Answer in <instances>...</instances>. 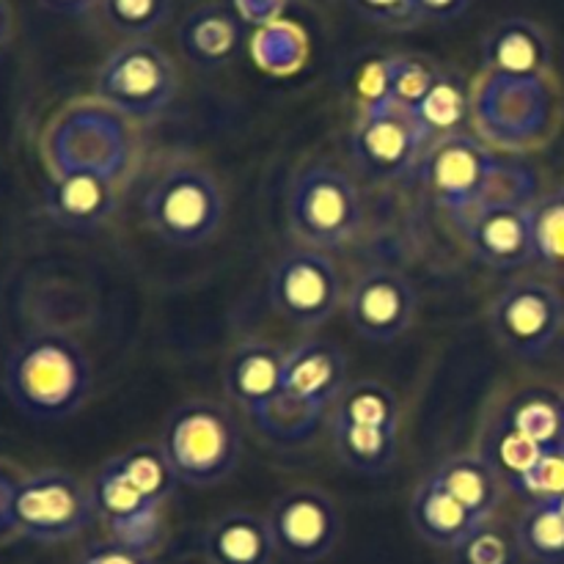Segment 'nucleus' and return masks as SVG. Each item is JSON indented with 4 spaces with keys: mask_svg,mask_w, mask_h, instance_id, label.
Listing matches in <instances>:
<instances>
[{
    "mask_svg": "<svg viewBox=\"0 0 564 564\" xmlns=\"http://www.w3.org/2000/svg\"><path fill=\"white\" fill-rule=\"evenodd\" d=\"M347 389V358L328 339H303L286 350L281 394L259 433L284 446L312 438Z\"/></svg>",
    "mask_w": 564,
    "mask_h": 564,
    "instance_id": "7ed1b4c3",
    "label": "nucleus"
},
{
    "mask_svg": "<svg viewBox=\"0 0 564 564\" xmlns=\"http://www.w3.org/2000/svg\"><path fill=\"white\" fill-rule=\"evenodd\" d=\"M330 419H341V422L356 424H372V427L397 430L402 427V408L400 397L394 389L378 380H358V383H347L341 397L336 400Z\"/></svg>",
    "mask_w": 564,
    "mask_h": 564,
    "instance_id": "c85d7f7f",
    "label": "nucleus"
},
{
    "mask_svg": "<svg viewBox=\"0 0 564 564\" xmlns=\"http://www.w3.org/2000/svg\"><path fill=\"white\" fill-rule=\"evenodd\" d=\"M88 490H91L94 516L105 523L110 540L149 556L158 551V545L163 543V505L138 494L121 477L113 457L99 466V471L88 482Z\"/></svg>",
    "mask_w": 564,
    "mask_h": 564,
    "instance_id": "dca6fc26",
    "label": "nucleus"
},
{
    "mask_svg": "<svg viewBox=\"0 0 564 564\" xmlns=\"http://www.w3.org/2000/svg\"><path fill=\"white\" fill-rule=\"evenodd\" d=\"M130 160L124 121L108 105H75L50 132V163L55 176L72 171L119 180Z\"/></svg>",
    "mask_w": 564,
    "mask_h": 564,
    "instance_id": "9b49d317",
    "label": "nucleus"
},
{
    "mask_svg": "<svg viewBox=\"0 0 564 564\" xmlns=\"http://www.w3.org/2000/svg\"><path fill=\"white\" fill-rule=\"evenodd\" d=\"M408 518H411L413 532H416L424 543L444 551H455L474 529L482 527V523H479L455 496L446 494L433 477L419 482V488L413 490Z\"/></svg>",
    "mask_w": 564,
    "mask_h": 564,
    "instance_id": "5701e85b",
    "label": "nucleus"
},
{
    "mask_svg": "<svg viewBox=\"0 0 564 564\" xmlns=\"http://www.w3.org/2000/svg\"><path fill=\"white\" fill-rule=\"evenodd\" d=\"M474 121L501 149L538 147L554 127V91L549 77H510L485 72L471 99Z\"/></svg>",
    "mask_w": 564,
    "mask_h": 564,
    "instance_id": "6e6552de",
    "label": "nucleus"
},
{
    "mask_svg": "<svg viewBox=\"0 0 564 564\" xmlns=\"http://www.w3.org/2000/svg\"><path fill=\"white\" fill-rule=\"evenodd\" d=\"M496 422L527 435L543 449L564 444V394L545 386H529L505 402Z\"/></svg>",
    "mask_w": 564,
    "mask_h": 564,
    "instance_id": "393cba45",
    "label": "nucleus"
},
{
    "mask_svg": "<svg viewBox=\"0 0 564 564\" xmlns=\"http://www.w3.org/2000/svg\"><path fill=\"white\" fill-rule=\"evenodd\" d=\"M361 20L389 31H411L422 22L416 0H347Z\"/></svg>",
    "mask_w": 564,
    "mask_h": 564,
    "instance_id": "e433bc0d",
    "label": "nucleus"
},
{
    "mask_svg": "<svg viewBox=\"0 0 564 564\" xmlns=\"http://www.w3.org/2000/svg\"><path fill=\"white\" fill-rule=\"evenodd\" d=\"M455 564H518L521 560V549L516 543V534H507L505 529L494 527V523H482L474 529L455 551Z\"/></svg>",
    "mask_w": 564,
    "mask_h": 564,
    "instance_id": "f704fd0d",
    "label": "nucleus"
},
{
    "mask_svg": "<svg viewBox=\"0 0 564 564\" xmlns=\"http://www.w3.org/2000/svg\"><path fill=\"white\" fill-rule=\"evenodd\" d=\"M554 50L543 28L527 17H507L482 36L485 72L510 77H549Z\"/></svg>",
    "mask_w": 564,
    "mask_h": 564,
    "instance_id": "6ab92c4d",
    "label": "nucleus"
},
{
    "mask_svg": "<svg viewBox=\"0 0 564 564\" xmlns=\"http://www.w3.org/2000/svg\"><path fill=\"white\" fill-rule=\"evenodd\" d=\"M39 3H42L47 11H53V14L83 17L91 9H97L99 0H39Z\"/></svg>",
    "mask_w": 564,
    "mask_h": 564,
    "instance_id": "a19ab883",
    "label": "nucleus"
},
{
    "mask_svg": "<svg viewBox=\"0 0 564 564\" xmlns=\"http://www.w3.org/2000/svg\"><path fill=\"white\" fill-rule=\"evenodd\" d=\"M446 494L455 496L479 523H488L499 510L505 499V479L496 474V468L485 460L479 452L466 455H452L435 466L430 474Z\"/></svg>",
    "mask_w": 564,
    "mask_h": 564,
    "instance_id": "b1692460",
    "label": "nucleus"
},
{
    "mask_svg": "<svg viewBox=\"0 0 564 564\" xmlns=\"http://www.w3.org/2000/svg\"><path fill=\"white\" fill-rule=\"evenodd\" d=\"M468 6L471 0H416L422 22H452L466 14Z\"/></svg>",
    "mask_w": 564,
    "mask_h": 564,
    "instance_id": "58836bf2",
    "label": "nucleus"
},
{
    "mask_svg": "<svg viewBox=\"0 0 564 564\" xmlns=\"http://www.w3.org/2000/svg\"><path fill=\"white\" fill-rule=\"evenodd\" d=\"M143 220L174 248H198L213 240L226 218V196L207 169L180 163L149 185L141 202Z\"/></svg>",
    "mask_w": 564,
    "mask_h": 564,
    "instance_id": "423d86ee",
    "label": "nucleus"
},
{
    "mask_svg": "<svg viewBox=\"0 0 564 564\" xmlns=\"http://www.w3.org/2000/svg\"><path fill=\"white\" fill-rule=\"evenodd\" d=\"M286 3L290 0H235L237 17L242 22H253V25H264V22L275 20Z\"/></svg>",
    "mask_w": 564,
    "mask_h": 564,
    "instance_id": "ea45409f",
    "label": "nucleus"
},
{
    "mask_svg": "<svg viewBox=\"0 0 564 564\" xmlns=\"http://www.w3.org/2000/svg\"><path fill=\"white\" fill-rule=\"evenodd\" d=\"M268 527L275 554L295 564H314L334 554L341 518L334 499L319 488H292L273 501Z\"/></svg>",
    "mask_w": 564,
    "mask_h": 564,
    "instance_id": "4468645a",
    "label": "nucleus"
},
{
    "mask_svg": "<svg viewBox=\"0 0 564 564\" xmlns=\"http://www.w3.org/2000/svg\"><path fill=\"white\" fill-rule=\"evenodd\" d=\"M116 468L121 471V477L143 494L147 499L158 501V505H165V501L174 496L176 490V477L171 471L169 460H165L163 449L152 444H138L132 449L121 452V455L113 457Z\"/></svg>",
    "mask_w": 564,
    "mask_h": 564,
    "instance_id": "7c9ffc66",
    "label": "nucleus"
},
{
    "mask_svg": "<svg viewBox=\"0 0 564 564\" xmlns=\"http://www.w3.org/2000/svg\"><path fill=\"white\" fill-rule=\"evenodd\" d=\"M330 441H334V452L341 466L356 474H367V477H380V474L391 471L400 457L397 430L330 419Z\"/></svg>",
    "mask_w": 564,
    "mask_h": 564,
    "instance_id": "a878e982",
    "label": "nucleus"
},
{
    "mask_svg": "<svg viewBox=\"0 0 564 564\" xmlns=\"http://www.w3.org/2000/svg\"><path fill=\"white\" fill-rule=\"evenodd\" d=\"M242 20L220 3H204L182 20L180 50L198 69H220L240 55Z\"/></svg>",
    "mask_w": 564,
    "mask_h": 564,
    "instance_id": "412c9836",
    "label": "nucleus"
},
{
    "mask_svg": "<svg viewBox=\"0 0 564 564\" xmlns=\"http://www.w3.org/2000/svg\"><path fill=\"white\" fill-rule=\"evenodd\" d=\"M160 449L176 482L187 488H215L231 477L240 463V427L218 402H182L165 419Z\"/></svg>",
    "mask_w": 564,
    "mask_h": 564,
    "instance_id": "20e7f679",
    "label": "nucleus"
},
{
    "mask_svg": "<svg viewBox=\"0 0 564 564\" xmlns=\"http://www.w3.org/2000/svg\"><path fill=\"white\" fill-rule=\"evenodd\" d=\"M419 171L430 196L457 226L485 207H532L538 202L540 180L532 165L490 152L468 132L435 141L419 163Z\"/></svg>",
    "mask_w": 564,
    "mask_h": 564,
    "instance_id": "f257e3e1",
    "label": "nucleus"
},
{
    "mask_svg": "<svg viewBox=\"0 0 564 564\" xmlns=\"http://www.w3.org/2000/svg\"><path fill=\"white\" fill-rule=\"evenodd\" d=\"M202 551L209 564H273L275 543L268 518L248 510H229L209 523Z\"/></svg>",
    "mask_w": 564,
    "mask_h": 564,
    "instance_id": "4be33fe9",
    "label": "nucleus"
},
{
    "mask_svg": "<svg viewBox=\"0 0 564 564\" xmlns=\"http://www.w3.org/2000/svg\"><path fill=\"white\" fill-rule=\"evenodd\" d=\"M556 507H560V510H562V516H564V499L556 501Z\"/></svg>",
    "mask_w": 564,
    "mask_h": 564,
    "instance_id": "37998d69",
    "label": "nucleus"
},
{
    "mask_svg": "<svg viewBox=\"0 0 564 564\" xmlns=\"http://www.w3.org/2000/svg\"><path fill=\"white\" fill-rule=\"evenodd\" d=\"M273 312L295 328H319L341 303V275L317 248H292L275 259L268 279Z\"/></svg>",
    "mask_w": 564,
    "mask_h": 564,
    "instance_id": "f8f14e48",
    "label": "nucleus"
},
{
    "mask_svg": "<svg viewBox=\"0 0 564 564\" xmlns=\"http://www.w3.org/2000/svg\"><path fill=\"white\" fill-rule=\"evenodd\" d=\"M91 361L64 334H39L11 350L3 389L11 405L33 422H64L91 394Z\"/></svg>",
    "mask_w": 564,
    "mask_h": 564,
    "instance_id": "f03ea898",
    "label": "nucleus"
},
{
    "mask_svg": "<svg viewBox=\"0 0 564 564\" xmlns=\"http://www.w3.org/2000/svg\"><path fill=\"white\" fill-rule=\"evenodd\" d=\"M105 22L124 39H149L171 17L174 0H99Z\"/></svg>",
    "mask_w": 564,
    "mask_h": 564,
    "instance_id": "473e14b6",
    "label": "nucleus"
},
{
    "mask_svg": "<svg viewBox=\"0 0 564 564\" xmlns=\"http://www.w3.org/2000/svg\"><path fill=\"white\" fill-rule=\"evenodd\" d=\"M534 242V264L564 273V185L538 196L529 207Z\"/></svg>",
    "mask_w": 564,
    "mask_h": 564,
    "instance_id": "2f4dec72",
    "label": "nucleus"
},
{
    "mask_svg": "<svg viewBox=\"0 0 564 564\" xmlns=\"http://www.w3.org/2000/svg\"><path fill=\"white\" fill-rule=\"evenodd\" d=\"M512 494L521 496L527 505L564 499V444L554 446V449H545L538 466L523 477V482Z\"/></svg>",
    "mask_w": 564,
    "mask_h": 564,
    "instance_id": "c9c22d12",
    "label": "nucleus"
},
{
    "mask_svg": "<svg viewBox=\"0 0 564 564\" xmlns=\"http://www.w3.org/2000/svg\"><path fill=\"white\" fill-rule=\"evenodd\" d=\"M521 556L538 564H564V516L556 501H532L516 521Z\"/></svg>",
    "mask_w": 564,
    "mask_h": 564,
    "instance_id": "cd10ccee",
    "label": "nucleus"
},
{
    "mask_svg": "<svg viewBox=\"0 0 564 564\" xmlns=\"http://www.w3.org/2000/svg\"><path fill=\"white\" fill-rule=\"evenodd\" d=\"M488 325L507 356L540 361L564 328V297L540 279L512 281L490 301Z\"/></svg>",
    "mask_w": 564,
    "mask_h": 564,
    "instance_id": "9d476101",
    "label": "nucleus"
},
{
    "mask_svg": "<svg viewBox=\"0 0 564 564\" xmlns=\"http://www.w3.org/2000/svg\"><path fill=\"white\" fill-rule=\"evenodd\" d=\"M430 143L408 108L361 110L350 132V154L369 182H394L416 169Z\"/></svg>",
    "mask_w": 564,
    "mask_h": 564,
    "instance_id": "ddd939ff",
    "label": "nucleus"
},
{
    "mask_svg": "<svg viewBox=\"0 0 564 564\" xmlns=\"http://www.w3.org/2000/svg\"><path fill=\"white\" fill-rule=\"evenodd\" d=\"M47 215L58 226L77 231H91L102 226L119 207L116 182L108 176L88 174V171H72V174L55 176L44 196Z\"/></svg>",
    "mask_w": 564,
    "mask_h": 564,
    "instance_id": "aec40b11",
    "label": "nucleus"
},
{
    "mask_svg": "<svg viewBox=\"0 0 564 564\" xmlns=\"http://www.w3.org/2000/svg\"><path fill=\"white\" fill-rule=\"evenodd\" d=\"M468 110H471V99H468L466 80L457 72L441 69L433 88L424 94L416 108H411V113L416 119L419 130L424 132L427 143L433 147L441 138L463 132L460 127L468 119Z\"/></svg>",
    "mask_w": 564,
    "mask_h": 564,
    "instance_id": "bb28decb",
    "label": "nucleus"
},
{
    "mask_svg": "<svg viewBox=\"0 0 564 564\" xmlns=\"http://www.w3.org/2000/svg\"><path fill=\"white\" fill-rule=\"evenodd\" d=\"M11 25H14V20H11L9 0H0V47L11 39Z\"/></svg>",
    "mask_w": 564,
    "mask_h": 564,
    "instance_id": "79ce46f5",
    "label": "nucleus"
},
{
    "mask_svg": "<svg viewBox=\"0 0 564 564\" xmlns=\"http://www.w3.org/2000/svg\"><path fill=\"white\" fill-rule=\"evenodd\" d=\"M77 564H154L152 556L132 551L127 545L116 543V540H102V543H91L80 554Z\"/></svg>",
    "mask_w": 564,
    "mask_h": 564,
    "instance_id": "4c0bfd02",
    "label": "nucleus"
},
{
    "mask_svg": "<svg viewBox=\"0 0 564 564\" xmlns=\"http://www.w3.org/2000/svg\"><path fill=\"white\" fill-rule=\"evenodd\" d=\"M471 257L496 273H518L534 264L532 220L529 207L496 204L479 209L460 226Z\"/></svg>",
    "mask_w": 564,
    "mask_h": 564,
    "instance_id": "f3484780",
    "label": "nucleus"
},
{
    "mask_svg": "<svg viewBox=\"0 0 564 564\" xmlns=\"http://www.w3.org/2000/svg\"><path fill=\"white\" fill-rule=\"evenodd\" d=\"M347 323L361 339L389 345L405 336L416 319V290L389 268L367 270L347 295Z\"/></svg>",
    "mask_w": 564,
    "mask_h": 564,
    "instance_id": "2eb2a0df",
    "label": "nucleus"
},
{
    "mask_svg": "<svg viewBox=\"0 0 564 564\" xmlns=\"http://www.w3.org/2000/svg\"><path fill=\"white\" fill-rule=\"evenodd\" d=\"M543 452V446H538L527 435L516 433V430L505 427L496 419L488 424L482 441H479V455L505 479L507 490H516L523 482V477L538 466Z\"/></svg>",
    "mask_w": 564,
    "mask_h": 564,
    "instance_id": "c756f323",
    "label": "nucleus"
},
{
    "mask_svg": "<svg viewBox=\"0 0 564 564\" xmlns=\"http://www.w3.org/2000/svg\"><path fill=\"white\" fill-rule=\"evenodd\" d=\"M180 91V72L160 44L127 39L99 64L94 94L124 119L149 121L165 113Z\"/></svg>",
    "mask_w": 564,
    "mask_h": 564,
    "instance_id": "0eeeda50",
    "label": "nucleus"
},
{
    "mask_svg": "<svg viewBox=\"0 0 564 564\" xmlns=\"http://www.w3.org/2000/svg\"><path fill=\"white\" fill-rule=\"evenodd\" d=\"M97 521L88 485L75 474L39 471L17 482L11 499V529L36 543H64Z\"/></svg>",
    "mask_w": 564,
    "mask_h": 564,
    "instance_id": "1a4fd4ad",
    "label": "nucleus"
},
{
    "mask_svg": "<svg viewBox=\"0 0 564 564\" xmlns=\"http://www.w3.org/2000/svg\"><path fill=\"white\" fill-rule=\"evenodd\" d=\"M286 220L297 240L317 251H339L364 220L356 180L334 163L314 160L297 169L286 193Z\"/></svg>",
    "mask_w": 564,
    "mask_h": 564,
    "instance_id": "39448f33",
    "label": "nucleus"
},
{
    "mask_svg": "<svg viewBox=\"0 0 564 564\" xmlns=\"http://www.w3.org/2000/svg\"><path fill=\"white\" fill-rule=\"evenodd\" d=\"M286 350L275 341L246 339L229 352L224 367V389L235 405L257 424L268 422L275 400L281 394V375H284Z\"/></svg>",
    "mask_w": 564,
    "mask_h": 564,
    "instance_id": "a211bd4d",
    "label": "nucleus"
},
{
    "mask_svg": "<svg viewBox=\"0 0 564 564\" xmlns=\"http://www.w3.org/2000/svg\"><path fill=\"white\" fill-rule=\"evenodd\" d=\"M441 66L416 55H389L386 58V88H389V102L400 108H416L424 94L433 88Z\"/></svg>",
    "mask_w": 564,
    "mask_h": 564,
    "instance_id": "72a5a7b5",
    "label": "nucleus"
}]
</instances>
